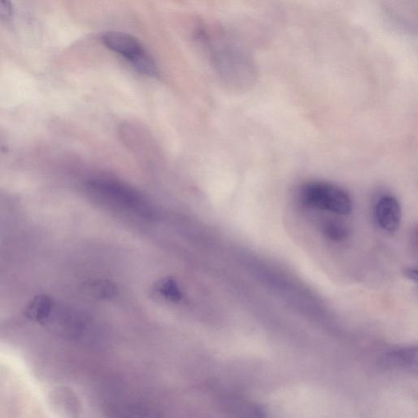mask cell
I'll use <instances>...</instances> for the list:
<instances>
[{
  "mask_svg": "<svg viewBox=\"0 0 418 418\" xmlns=\"http://www.w3.org/2000/svg\"><path fill=\"white\" fill-rule=\"evenodd\" d=\"M198 38L209 48L215 67L229 86L243 89L252 84L255 79L254 66L240 45L227 36H212L205 31L199 32Z\"/></svg>",
  "mask_w": 418,
  "mask_h": 418,
  "instance_id": "obj_2",
  "label": "cell"
},
{
  "mask_svg": "<svg viewBox=\"0 0 418 418\" xmlns=\"http://www.w3.org/2000/svg\"><path fill=\"white\" fill-rule=\"evenodd\" d=\"M12 15V7L10 2L0 1V17L8 19Z\"/></svg>",
  "mask_w": 418,
  "mask_h": 418,
  "instance_id": "obj_13",
  "label": "cell"
},
{
  "mask_svg": "<svg viewBox=\"0 0 418 418\" xmlns=\"http://www.w3.org/2000/svg\"><path fill=\"white\" fill-rule=\"evenodd\" d=\"M406 277L413 281H417V272L416 268H410L406 270L404 272Z\"/></svg>",
  "mask_w": 418,
  "mask_h": 418,
  "instance_id": "obj_14",
  "label": "cell"
},
{
  "mask_svg": "<svg viewBox=\"0 0 418 418\" xmlns=\"http://www.w3.org/2000/svg\"><path fill=\"white\" fill-rule=\"evenodd\" d=\"M299 200L306 208L327 211L338 215H348L352 210L350 195L342 187L329 182L305 184L301 188Z\"/></svg>",
  "mask_w": 418,
  "mask_h": 418,
  "instance_id": "obj_3",
  "label": "cell"
},
{
  "mask_svg": "<svg viewBox=\"0 0 418 418\" xmlns=\"http://www.w3.org/2000/svg\"><path fill=\"white\" fill-rule=\"evenodd\" d=\"M374 218L376 224L383 231L392 233L401 226L402 218L401 206L393 195L381 197L374 207Z\"/></svg>",
  "mask_w": 418,
  "mask_h": 418,
  "instance_id": "obj_6",
  "label": "cell"
},
{
  "mask_svg": "<svg viewBox=\"0 0 418 418\" xmlns=\"http://www.w3.org/2000/svg\"><path fill=\"white\" fill-rule=\"evenodd\" d=\"M46 322L63 336L78 337L86 328V319L79 311L71 307L55 304Z\"/></svg>",
  "mask_w": 418,
  "mask_h": 418,
  "instance_id": "obj_5",
  "label": "cell"
},
{
  "mask_svg": "<svg viewBox=\"0 0 418 418\" xmlns=\"http://www.w3.org/2000/svg\"><path fill=\"white\" fill-rule=\"evenodd\" d=\"M417 348L408 347L388 351L381 358L379 366L385 370L417 374Z\"/></svg>",
  "mask_w": 418,
  "mask_h": 418,
  "instance_id": "obj_7",
  "label": "cell"
},
{
  "mask_svg": "<svg viewBox=\"0 0 418 418\" xmlns=\"http://www.w3.org/2000/svg\"><path fill=\"white\" fill-rule=\"evenodd\" d=\"M55 303L52 298L41 295L32 299L25 309L27 318L35 322L45 323L51 315Z\"/></svg>",
  "mask_w": 418,
  "mask_h": 418,
  "instance_id": "obj_9",
  "label": "cell"
},
{
  "mask_svg": "<svg viewBox=\"0 0 418 418\" xmlns=\"http://www.w3.org/2000/svg\"><path fill=\"white\" fill-rule=\"evenodd\" d=\"M88 291L94 297L104 298V299L114 297L116 293V288L113 286V284L103 281V280L88 284Z\"/></svg>",
  "mask_w": 418,
  "mask_h": 418,
  "instance_id": "obj_12",
  "label": "cell"
},
{
  "mask_svg": "<svg viewBox=\"0 0 418 418\" xmlns=\"http://www.w3.org/2000/svg\"><path fill=\"white\" fill-rule=\"evenodd\" d=\"M155 290L160 296L168 301L173 302L182 299V293L179 288L175 280L172 279H164L156 284Z\"/></svg>",
  "mask_w": 418,
  "mask_h": 418,
  "instance_id": "obj_11",
  "label": "cell"
},
{
  "mask_svg": "<svg viewBox=\"0 0 418 418\" xmlns=\"http://www.w3.org/2000/svg\"><path fill=\"white\" fill-rule=\"evenodd\" d=\"M86 191L95 203L114 213L135 219L153 218L149 202L139 191L128 184L116 179L99 177L86 183Z\"/></svg>",
  "mask_w": 418,
  "mask_h": 418,
  "instance_id": "obj_1",
  "label": "cell"
},
{
  "mask_svg": "<svg viewBox=\"0 0 418 418\" xmlns=\"http://www.w3.org/2000/svg\"><path fill=\"white\" fill-rule=\"evenodd\" d=\"M225 406L234 418H266V412L261 404L238 397H229Z\"/></svg>",
  "mask_w": 418,
  "mask_h": 418,
  "instance_id": "obj_8",
  "label": "cell"
},
{
  "mask_svg": "<svg viewBox=\"0 0 418 418\" xmlns=\"http://www.w3.org/2000/svg\"><path fill=\"white\" fill-rule=\"evenodd\" d=\"M323 233L328 240L333 242L346 241L350 235V231L345 224L338 220H329L323 227Z\"/></svg>",
  "mask_w": 418,
  "mask_h": 418,
  "instance_id": "obj_10",
  "label": "cell"
},
{
  "mask_svg": "<svg viewBox=\"0 0 418 418\" xmlns=\"http://www.w3.org/2000/svg\"><path fill=\"white\" fill-rule=\"evenodd\" d=\"M103 44L130 64L137 72L151 78L159 77L154 58L134 36L119 31H108L101 37Z\"/></svg>",
  "mask_w": 418,
  "mask_h": 418,
  "instance_id": "obj_4",
  "label": "cell"
}]
</instances>
